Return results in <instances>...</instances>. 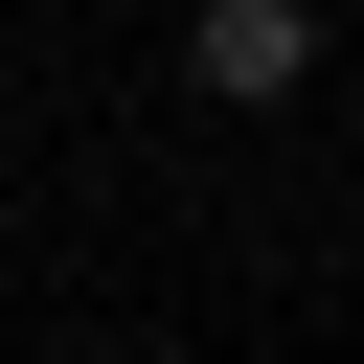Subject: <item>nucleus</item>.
Masks as SVG:
<instances>
[{"mask_svg": "<svg viewBox=\"0 0 364 364\" xmlns=\"http://www.w3.org/2000/svg\"><path fill=\"white\" fill-rule=\"evenodd\" d=\"M182 68H205V91H296V68H318V0H205Z\"/></svg>", "mask_w": 364, "mask_h": 364, "instance_id": "1", "label": "nucleus"}]
</instances>
